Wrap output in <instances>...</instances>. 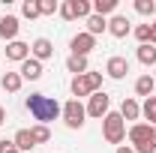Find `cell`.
I'll return each mask as SVG.
<instances>
[{
	"mask_svg": "<svg viewBox=\"0 0 156 153\" xmlns=\"http://www.w3.org/2000/svg\"><path fill=\"white\" fill-rule=\"evenodd\" d=\"M120 117H123V120H138V117H141V105H138L135 99H123Z\"/></svg>",
	"mask_w": 156,
	"mask_h": 153,
	"instance_id": "18",
	"label": "cell"
},
{
	"mask_svg": "<svg viewBox=\"0 0 156 153\" xmlns=\"http://www.w3.org/2000/svg\"><path fill=\"white\" fill-rule=\"evenodd\" d=\"M60 18H66V21H75V18H72V9H69V3H60Z\"/></svg>",
	"mask_w": 156,
	"mask_h": 153,
	"instance_id": "31",
	"label": "cell"
},
{
	"mask_svg": "<svg viewBox=\"0 0 156 153\" xmlns=\"http://www.w3.org/2000/svg\"><path fill=\"white\" fill-rule=\"evenodd\" d=\"M105 30H108V18H102V15H90V18H87V33L93 39H96L99 33H105Z\"/></svg>",
	"mask_w": 156,
	"mask_h": 153,
	"instance_id": "19",
	"label": "cell"
},
{
	"mask_svg": "<svg viewBox=\"0 0 156 153\" xmlns=\"http://www.w3.org/2000/svg\"><path fill=\"white\" fill-rule=\"evenodd\" d=\"M84 117H87V108H84L78 99H69V102L63 105V120H66L69 129H81V126H84Z\"/></svg>",
	"mask_w": 156,
	"mask_h": 153,
	"instance_id": "4",
	"label": "cell"
},
{
	"mask_svg": "<svg viewBox=\"0 0 156 153\" xmlns=\"http://www.w3.org/2000/svg\"><path fill=\"white\" fill-rule=\"evenodd\" d=\"M150 45H156V18L150 21Z\"/></svg>",
	"mask_w": 156,
	"mask_h": 153,
	"instance_id": "32",
	"label": "cell"
},
{
	"mask_svg": "<svg viewBox=\"0 0 156 153\" xmlns=\"http://www.w3.org/2000/svg\"><path fill=\"white\" fill-rule=\"evenodd\" d=\"M117 153H135V150H132V147H123V144H120V147H117Z\"/></svg>",
	"mask_w": 156,
	"mask_h": 153,
	"instance_id": "33",
	"label": "cell"
},
{
	"mask_svg": "<svg viewBox=\"0 0 156 153\" xmlns=\"http://www.w3.org/2000/svg\"><path fill=\"white\" fill-rule=\"evenodd\" d=\"M108 33H111L114 39H126L129 33H132L129 18H126V15H111V18H108Z\"/></svg>",
	"mask_w": 156,
	"mask_h": 153,
	"instance_id": "7",
	"label": "cell"
},
{
	"mask_svg": "<svg viewBox=\"0 0 156 153\" xmlns=\"http://www.w3.org/2000/svg\"><path fill=\"white\" fill-rule=\"evenodd\" d=\"M0 153H18V147H15L12 141H6V138H3V141H0Z\"/></svg>",
	"mask_w": 156,
	"mask_h": 153,
	"instance_id": "30",
	"label": "cell"
},
{
	"mask_svg": "<svg viewBox=\"0 0 156 153\" xmlns=\"http://www.w3.org/2000/svg\"><path fill=\"white\" fill-rule=\"evenodd\" d=\"M30 135H33V141H36V144H45V141H51V129H48V126H42V123H36V126L30 129Z\"/></svg>",
	"mask_w": 156,
	"mask_h": 153,
	"instance_id": "23",
	"label": "cell"
},
{
	"mask_svg": "<svg viewBox=\"0 0 156 153\" xmlns=\"http://www.w3.org/2000/svg\"><path fill=\"white\" fill-rule=\"evenodd\" d=\"M153 78H156V75H153Z\"/></svg>",
	"mask_w": 156,
	"mask_h": 153,
	"instance_id": "36",
	"label": "cell"
},
{
	"mask_svg": "<svg viewBox=\"0 0 156 153\" xmlns=\"http://www.w3.org/2000/svg\"><path fill=\"white\" fill-rule=\"evenodd\" d=\"M0 123H6V108L0 105Z\"/></svg>",
	"mask_w": 156,
	"mask_h": 153,
	"instance_id": "34",
	"label": "cell"
},
{
	"mask_svg": "<svg viewBox=\"0 0 156 153\" xmlns=\"http://www.w3.org/2000/svg\"><path fill=\"white\" fill-rule=\"evenodd\" d=\"M117 9V0H93V15H108V12H114Z\"/></svg>",
	"mask_w": 156,
	"mask_h": 153,
	"instance_id": "22",
	"label": "cell"
},
{
	"mask_svg": "<svg viewBox=\"0 0 156 153\" xmlns=\"http://www.w3.org/2000/svg\"><path fill=\"white\" fill-rule=\"evenodd\" d=\"M138 60L144 63V66H156V45H138Z\"/></svg>",
	"mask_w": 156,
	"mask_h": 153,
	"instance_id": "21",
	"label": "cell"
},
{
	"mask_svg": "<svg viewBox=\"0 0 156 153\" xmlns=\"http://www.w3.org/2000/svg\"><path fill=\"white\" fill-rule=\"evenodd\" d=\"M39 12L42 15H54V12H60V3L57 0H39Z\"/></svg>",
	"mask_w": 156,
	"mask_h": 153,
	"instance_id": "27",
	"label": "cell"
},
{
	"mask_svg": "<svg viewBox=\"0 0 156 153\" xmlns=\"http://www.w3.org/2000/svg\"><path fill=\"white\" fill-rule=\"evenodd\" d=\"M21 15H24V18H39V15H42V12H39V0H24V6H21Z\"/></svg>",
	"mask_w": 156,
	"mask_h": 153,
	"instance_id": "25",
	"label": "cell"
},
{
	"mask_svg": "<svg viewBox=\"0 0 156 153\" xmlns=\"http://www.w3.org/2000/svg\"><path fill=\"white\" fill-rule=\"evenodd\" d=\"M69 48H72V54H75V57H87V54H90V51L96 48V39H93L90 33H87V30H84V33H78V36H72V42H69Z\"/></svg>",
	"mask_w": 156,
	"mask_h": 153,
	"instance_id": "5",
	"label": "cell"
},
{
	"mask_svg": "<svg viewBox=\"0 0 156 153\" xmlns=\"http://www.w3.org/2000/svg\"><path fill=\"white\" fill-rule=\"evenodd\" d=\"M102 138L108 144H120L126 138V120L120 117V111H108L102 117Z\"/></svg>",
	"mask_w": 156,
	"mask_h": 153,
	"instance_id": "3",
	"label": "cell"
},
{
	"mask_svg": "<svg viewBox=\"0 0 156 153\" xmlns=\"http://www.w3.org/2000/svg\"><path fill=\"white\" fill-rule=\"evenodd\" d=\"M12 144L18 147V153H30L33 147H36V141H33L30 129H18V132H15V138H12Z\"/></svg>",
	"mask_w": 156,
	"mask_h": 153,
	"instance_id": "13",
	"label": "cell"
},
{
	"mask_svg": "<svg viewBox=\"0 0 156 153\" xmlns=\"http://www.w3.org/2000/svg\"><path fill=\"white\" fill-rule=\"evenodd\" d=\"M18 75L24 78V81H39V78H42V63H39V60H33V57H27L24 63H21Z\"/></svg>",
	"mask_w": 156,
	"mask_h": 153,
	"instance_id": "11",
	"label": "cell"
},
{
	"mask_svg": "<svg viewBox=\"0 0 156 153\" xmlns=\"http://www.w3.org/2000/svg\"><path fill=\"white\" fill-rule=\"evenodd\" d=\"M27 57H30V45H27V42L15 39V42H9V45H6V60H15V63H24Z\"/></svg>",
	"mask_w": 156,
	"mask_h": 153,
	"instance_id": "9",
	"label": "cell"
},
{
	"mask_svg": "<svg viewBox=\"0 0 156 153\" xmlns=\"http://www.w3.org/2000/svg\"><path fill=\"white\" fill-rule=\"evenodd\" d=\"M66 69H69V72H75V75H84V72H90V66H87V57H75V54H69V60H66Z\"/></svg>",
	"mask_w": 156,
	"mask_h": 153,
	"instance_id": "20",
	"label": "cell"
},
{
	"mask_svg": "<svg viewBox=\"0 0 156 153\" xmlns=\"http://www.w3.org/2000/svg\"><path fill=\"white\" fill-rule=\"evenodd\" d=\"M21 84H24V78H21L18 72H6V75L0 78V87H3L6 93H18Z\"/></svg>",
	"mask_w": 156,
	"mask_h": 153,
	"instance_id": "16",
	"label": "cell"
},
{
	"mask_svg": "<svg viewBox=\"0 0 156 153\" xmlns=\"http://www.w3.org/2000/svg\"><path fill=\"white\" fill-rule=\"evenodd\" d=\"M135 12H138V15H153L156 3H153V0H135Z\"/></svg>",
	"mask_w": 156,
	"mask_h": 153,
	"instance_id": "26",
	"label": "cell"
},
{
	"mask_svg": "<svg viewBox=\"0 0 156 153\" xmlns=\"http://www.w3.org/2000/svg\"><path fill=\"white\" fill-rule=\"evenodd\" d=\"M72 9V18H90L93 15V3L90 0H66Z\"/></svg>",
	"mask_w": 156,
	"mask_h": 153,
	"instance_id": "14",
	"label": "cell"
},
{
	"mask_svg": "<svg viewBox=\"0 0 156 153\" xmlns=\"http://www.w3.org/2000/svg\"><path fill=\"white\" fill-rule=\"evenodd\" d=\"M105 72H108V78H114V81L126 78V72H129V60H126V57H108Z\"/></svg>",
	"mask_w": 156,
	"mask_h": 153,
	"instance_id": "8",
	"label": "cell"
},
{
	"mask_svg": "<svg viewBox=\"0 0 156 153\" xmlns=\"http://www.w3.org/2000/svg\"><path fill=\"white\" fill-rule=\"evenodd\" d=\"M18 18L15 15H3L0 18V39H6V42H15V36H18Z\"/></svg>",
	"mask_w": 156,
	"mask_h": 153,
	"instance_id": "10",
	"label": "cell"
},
{
	"mask_svg": "<svg viewBox=\"0 0 156 153\" xmlns=\"http://www.w3.org/2000/svg\"><path fill=\"white\" fill-rule=\"evenodd\" d=\"M72 96H75V99H81V96H93V87H90V81H87V72L72 78Z\"/></svg>",
	"mask_w": 156,
	"mask_h": 153,
	"instance_id": "15",
	"label": "cell"
},
{
	"mask_svg": "<svg viewBox=\"0 0 156 153\" xmlns=\"http://www.w3.org/2000/svg\"><path fill=\"white\" fill-rule=\"evenodd\" d=\"M87 81H90L93 93H99V90H102V72H87Z\"/></svg>",
	"mask_w": 156,
	"mask_h": 153,
	"instance_id": "29",
	"label": "cell"
},
{
	"mask_svg": "<svg viewBox=\"0 0 156 153\" xmlns=\"http://www.w3.org/2000/svg\"><path fill=\"white\" fill-rule=\"evenodd\" d=\"M153 141H156V126H153Z\"/></svg>",
	"mask_w": 156,
	"mask_h": 153,
	"instance_id": "35",
	"label": "cell"
},
{
	"mask_svg": "<svg viewBox=\"0 0 156 153\" xmlns=\"http://www.w3.org/2000/svg\"><path fill=\"white\" fill-rule=\"evenodd\" d=\"M24 108H27L30 117L39 120L42 126H48L51 120H57V117L63 114V105H60L54 96H45V93H30L27 102H24Z\"/></svg>",
	"mask_w": 156,
	"mask_h": 153,
	"instance_id": "1",
	"label": "cell"
},
{
	"mask_svg": "<svg viewBox=\"0 0 156 153\" xmlns=\"http://www.w3.org/2000/svg\"><path fill=\"white\" fill-rule=\"evenodd\" d=\"M153 90H156V78L153 75H141L135 81V93L138 96H144V99H147V96H153Z\"/></svg>",
	"mask_w": 156,
	"mask_h": 153,
	"instance_id": "17",
	"label": "cell"
},
{
	"mask_svg": "<svg viewBox=\"0 0 156 153\" xmlns=\"http://www.w3.org/2000/svg\"><path fill=\"white\" fill-rule=\"evenodd\" d=\"M132 33H135V39L141 42V45H147V42H150V24H138Z\"/></svg>",
	"mask_w": 156,
	"mask_h": 153,
	"instance_id": "28",
	"label": "cell"
},
{
	"mask_svg": "<svg viewBox=\"0 0 156 153\" xmlns=\"http://www.w3.org/2000/svg\"><path fill=\"white\" fill-rule=\"evenodd\" d=\"M141 114H144V117H147V120L156 126V96H147V99H144V105H141Z\"/></svg>",
	"mask_w": 156,
	"mask_h": 153,
	"instance_id": "24",
	"label": "cell"
},
{
	"mask_svg": "<svg viewBox=\"0 0 156 153\" xmlns=\"http://www.w3.org/2000/svg\"><path fill=\"white\" fill-rule=\"evenodd\" d=\"M108 108H111V99H108V93H102V90L93 93V96H90V102H87V114H90V117H99V120L108 114Z\"/></svg>",
	"mask_w": 156,
	"mask_h": 153,
	"instance_id": "6",
	"label": "cell"
},
{
	"mask_svg": "<svg viewBox=\"0 0 156 153\" xmlns=\"http://www.w3.org/2000/svg\"><path fill=\"white\" fill-rule=\"evenodd\" d=\"M30 54H33V60H39V63H42V60H48L51 54H54V45H51L45 36H39L36 42L30 45Z\"/></svg>",
	"mask_w": 156,
	"mask_h": 153,
	"instance_id": "12",
	"label": "cell"
},
{
	"mask_svg": "<svg viewBox=\"0 0 156 153\" xmlns=\"http://www.w3.org/2000/svg\"><path fill=\"white\" fill-rule=\"evenodd\" d=\"M129 141L135 153H156V141H153V126L150 123H132L129 126Z\"/></svg>",
	"mask_w": 156,
	"mask_h": 153,
	"instance_id": "2",
	"label": "cell"
}]
</instances>
